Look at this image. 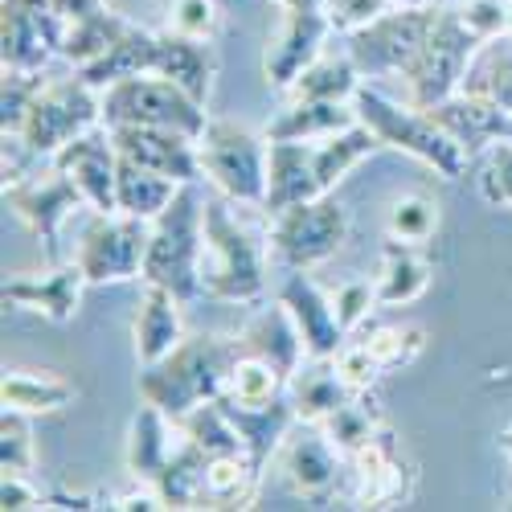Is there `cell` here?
<instances>
[{"mask_svg": "<svg viewBox=\"0 0 512 512\" xmlns=\"http://www.w3.org/2000/svg\"><path fill=\"white\" fill-rule=\"evenodd\" d=\"M242 340L226 336H185L181 345L156 365H140V402L160 406L173 422H181L201 402L222 394L234 361L242 357Z\"/></svg>", "mask_w": 512, "mask_h": 512, "instance_id": "obj_1", "label": "cell"}, {"mask_svg": "<svg viewBox=\"0 0 512 512\" xmlns=\"http://www.w3.org/2000/svg\"><path fill=\"white\" fill-rule=\"evenodd\" d=\"M435 9H390L386 17H377L373 25L349 33V58L361 70V78H390L402 74L410 66V58L418 54V46L431 33Z\"/></svg>", "mask_w": 512, "mask_h": 512, "instance_id": "obj_12", "label": "cell"}, {"mask_svg": "<svg viewBox=\"0 0 512 512\" xmlns=\"http://www.w3.org/2000/svg\"><path fill=\"white\" fill-rule=\"evenodd\" d=\"M0 402H5V410H21V414H58L74 402V386L58 373L9 369L5 381H0Z\"/></svg>", "mask_w": 512, "mask_h": 512, "instance_id": "obj_34", "label": "cell"}, {"mask_svg": "<svg viewBox=\"0 0 512 512\" xmlns=\"http://www.w3.org/2000/svg\"><path fill=\"white\" fill-rule=\"evenodd\" d=\"M353 123H361L353 103L291 99V103L263 127V136H267V144H279V140L316 144V140H328V136H336V132H345V127H353Z\"/></svg>", "mask_w": 512, "mask_h": 512, "instance_id": "obj_26", "label": "cell"}, {"mask_svg": "<svg viewBox=\"0 0 512 512\" xmlns=\"http://www.w3.org/2000/svg\"><path fill=\"white\" fill-rule=\"evenodd\" d=\"M5 205L41 238L46 259L62 263V226L70 213L82 209L87 201H82L78 185L62 168H50V173H25L17 181H5Z\"/></svg>", "mask_w": 512, "mask_h": 512, "instance_id": "obj_13", "label": "cell"}, {"mask_svg": "<svg viewBox=\"0 0 512 512\" xmlns=\"http://www.w3.org/2000/svg\"><path fill=\"white\" fill-rule=\"evenodd\" d=\"M103 123V91H95L87 78H58V82H41V91L21 123V132L9 136L21 144V152L37 156H58L74 136L91 132Z\"/></svg>", "mask_w": 512, "mask_h": 512, "instance_id": "obj_6", "label": "cell"}, {"mask_svg": "<svg viewBox=\"0 0 512 512\" xmlns=\"http://www.w3.org/2000/svg\"><path fill=\"white\" fill-rule=\"evenodd\" d=\"M508 33H512V17H508Z\"/></svg>", "mask_w": 512, "mask_h": 512, "instance_id": "obj_60", "label": "cell"}, {"mask_svg": "<svg viewBox=\"0 0 512 512\" xmlns=\"http://www.w3.org/2000/svg\"><path fill=\"white\" fill-rule=\"evenodd\" d=\"M377 148H381V140L369 132L365 123H353V127H345V132H336V136H328V140H316V144H312V164H316L320 189L332 193V189L345 181L361 160H369Z\"/></svg>", "mask_w": 512, "mask_h": 512, "instance_id": "obj_36", "label": "cell"}, {"mask_svg": "<svg viewBox=\"0 0 512 512\" xmlns=\"http://www.w3.org/2000/svg\"><path fill=\"white\" fill-rule=\"evenodd\" d=\"M238 340H242V349H246L250 357L271 361L287 381L295 377V369L308 361L304 336H300V328H295L291 312H287L279 300H275V304H263L259 312H254V316L242 324Z\"/></svg>", "mask_w": 512, "mask_h": 512, "instance_id": "obj_22", "label": "cell"}, {"mask_svg": "<svg viewBox=\"0 0 512 512\" xmlns=\"http://www.w3.org/2000/svg\"><path fill=\"white\" fill-rule=\"evenodd\" d=\"M218 406L226 410V418L234 422V431L246 447V455L267 467V459L283 447L287 431L295 426V410H291V398H275V402H259V406H246V402H230V398H218Z\"/></svg>", "mask_w": 512, "mask_h": 512, "instance_id": "obj_28", "label": "cell"}, {"mask_svg": "<svg viewBox=\"0 0 512 512\" xmlns=\"http://www.w3.org/2000/svg\"><path fill=\"white\" fill-rule=\"evenodd\" d=\"M181 435L189 443H197L205 455H230V451H246L238 431H234V422L226 418V410L218 406V398L213 402H201L197 410H189L181 422Z\"/></svg>", "mask_w": 512, "mask_h": 512, "instance_id": "obj_42", "label": "cell"}, {"mask_svg": "<svg viewBox=\"0 0 512 512\" xmlns=\"http://www.w3.org/2000/svg\"><path fill=\"white\" fill-rule=\"evenodd\" d=\"M435 230H439V205L435 201H426L418 193H406V197L390 201V209H386V234L390 238L422 246L426 238H435Z\"/></svg>", "mask_w": 512, "mask_h": 512, "instance_id": "obj_44", "label": "cell"}, {"mask_svg": "<svg viewBox=\"0 0 512 512\" xmlns=\"http://www.w3.org/2000/svg\"><path fill=\"white\" fill-rule=\"evenodd\" d=\"M132 25V21H123L119 13H111V9H99V13H91V17H82V21H74V25H66V37H62V58L74 66V70H87V66H95L115 41H119V33Z\"/></svg>", "mask_w": 512, "mask_h": 512, "instance_id": "obj_38", "label": "cell"}, {"mask_svg": "<svg viewBox=\"0 0 512 512\" xmlns=\"http://www.w3.org/2000/svg\"><path fill=\"white\" fill-rule=\"evenodd\" d=\"M41 82H46L41 74L5 70V87H0V132H5V140L21 132V123H25L29 107L37 99V91H41Z\"/></svg>", "mask_w": 512, "mask_h": 512, "instance_id": "obj_47", "label": "cell"}, {"mask_svg": "<svg viewBox=\"0 0 512 512\" xmlns=\"http://www.w3.org/2000/svg\"><path fill=\"white\" fill-rule=\"evenodd\" d=\"M349 238V209L332 193L300 201L271 218V254L287 271H312L328 263Z\"/></svg>", "mask_w": 512, "mask_h": 512, "instance_id": "obj_9", "label": "cell"}, {"mask_svg": "<svg viewBox=\"0 0 512 512\" xmlns=\"http://www.w3.org/2000/svg\"><path fill=\"white\" fill-rule=\"evenodd\" d=\"M394 5L390 0H332L328 5V21L336 33H357L365 25H373L377 17H386Z\"/></svg>", "mask_w": 512, "mask_h": 512, "instance_id": "obj_51", "label": "cell"}, {"mask_svg": "<svg viewBox=\"0 0 512 512\" xmlns=\"http://www.w3.org/2000/svg\"><path fill=\"white\" fill-rule=\"evenodd\" d=\"M336 369L345 373V381L357 394H369L377 386V377H381V365L369 357V349L361 345V340H345V349L336 353Z\"/></svg>", "mask_w": 512, "mask_h": 512, "instance_id": "obj_52", "label": "cell"}, {"mask_svg": "<svg viewBox=\"0 0 512 512\" xmlns=\"http://www.w3.org/2000/svg\"><path fill=\"white\" fill-rule=\"evenodd\" d=\"M349 467V500L357 508H394L410 500L414 488V467L406 463L398 439L381 426L373 443H365L357 455L345 459Z\"/></svg>", "mask_w": 512, "mask_h": 512, "instance_id": "obj_14", "label": "cell"}, {"mask_svg": "<svg viewBox=\"0 0 512 512\" xmlns=\"http://www.w3.org/2000/svg\"><path fill=\"white\" fill-rule=\"evenodd\" d=\"M54 9H58V17H62L66 25H74V21H82V17L107 9V0H54Z\"/></svg>", "mask_w": 512, "mask_h": 512, "instance_id": "obj_55", "label": "cell"}, {"mask_svg": "<svg viewBox=\"0 0 512 512\" xmlns=\"http://www.w3.org/2000/svg\"><path fill=\"white\" fill-rule=\"evenodd\" d=\"M271 5H279V9H328L332 0H271Z\"/></svg>", "mask_w": 512, "mask_h": 512, "instance_id": "obj_57", "label": "cell"}, {"mask_svg": "<svg viewBox=\"0 0 512 512\" xmlns=\"http://www.w3.org/2000/svg\"><path fill=\"white\" fill-rule=\"evenodd\" d=\"M156 62H160V33L140 29V25H127V29L119 33V41H115V46H111L95 66L74 70V74H82L95 91H103V87H111V82H119V78L156 74Z\"/></svg>", "mask_w": 512, "mask_h": 512, "instance_id": "obj_29", "label": "cell"}, {"mask_svg": "<svg viewBox=\"0 0 512 512\" xmlns=\"http://www.w3.org/2000/svg\"><path fill=\"white\" fill-rule=\"evenodd\" d=\"M107 508H115V512H156V508H168V504L160 500V492H156L152 484H140L136 492L111 496V500H107Z\"/></svg>", "mask_w": 512, "mask_h": 512, "instance_id": "obj_54", "label": "cell"}, {"mask_svg": "<svg viewBox=\"0 0 512 512\" xmlns=\"http://www.w3.org/2000/svg\"><path fill=\"white\" fill-rule=\"evenodd\" d=\"M361 91V70L353 66L349 54L328 58L320 54L287 91L291 99H332V103H353V95Z\"/></svg>", "mask_w": 512, "mask_h": 512, "instance_id": "obj_39", "label": "cell"}, {"mask_svg": "<svg viewBox=\"0 0 512 512\" xmlns=\"http://www.w3.org/2000/svg\"><path fill=\"white\" fill-rule=\"evenodd\" d=\"M46 508H99L91 496H82V492H62V488H54V492H46Z\"/></svg>", "mask_w": 512, "mask_h": 512, "instance_id": "obj_56", "label": "cell"}, {"mask_svg": "<svg viewBox=\"0 0 512 512\" xmlns=\"http://www.w3.org/2000/svg\"><path fill=\"white\" fill-rule=\"evenodd\" d=\"M451 5H459V0H451Z\"/></svg>", "mask_w": 512, "mask_h": 512, "instance_id": "obj_61", "label": "cell"}, {"mask_svg": "<svg viewBox=\"0 0 512 512\" xmlns=\"http://www.w3.org/2000/svg\"><path fill=\"white\" fill-rule=\"evenodd\" d=\"M267 152H271L267 136H254L250 127H242L234 119H209L205 136H201L205 177L234 205L263 209V201H267Z\"/></svg>", "mask_w": 512, "mask_h": 512, "instance_id": "obj_7", "label": "cell"}, {"mask_svg": "<svg viewBox=\"0 0 512 512\" xmlns=\"http://www.w3.org/2000/svg\"><path fill=\"white\" fill-rule=\"evenodd\" d=\"M230 205V197L205 201V295L226 304H259L267 295V259Z\"/></svg>", "mask_w": 512, "mask_h": 512, "instance_id": "obj_3", "label": "cell"}, {"mask_svg": "<svg viewBox=\"0 0 512 512\" xmlns=\"http://www.w3.org/2000/svg\"><path fill=\"white\" fill-rule=\"evenodd\" d=\"M0 508H5V512L46 508V492L33 484L29 472H5V480H0Z\"/></svg>", "mask_w": 512, "mask_h": 512, "instance_id": "obj_53", "label": "cell"}, {"mask_svg": "<svg viewBox=\"0 0 512 512\" xmlns=\"http://www.w3.org/2000/svg\"><path fill=\"white\" fill-rule=\"evenodd\" d=\"M115 148L123 160H136L160 177H173L177 185H197L205 177L201 164V140L168 132V127H140V123H123V127H107Z\"/></svg>", "mask_w": 512, "mask_h": 512, "instance_id": "obj_16", "label": "cell"}, {"mask_svg": "<svg viewBox=\"0 0 512 512\" xmlns=\"http://www.w3.org/2000/svg\"><path fill=\"white\" fill-rule=\"evenodd\" d=\"M181 443V426L168 418L160 406L144 402L132 418V426H127V447H123V463L127 472H132L136 484H156L164 463L173 459Z\"/></svg>", "mask_w": 512, "mask_h": 512, "instance_id": "obj_23", "label": "cell"}, {"mask_svg": "<svg viewBox=\"0 0 512 512\" xmlns=\"http://www.w3.org/2000/svg\"><path fill=\"white\" fill-rule=\"evenodd\" d=\"M144 300H140V312H136V357L140 365H156L173 353L181 340H185V320H181V308L185 300H177L168 287H156V283H144Z\"/></svg>", "mask_w": 512, "mask_h": 512, "instance_id": "obj_27", "label": "cell"}, {"mask_svg": "<svg viewBox=\"0 0 512 512\" xmlns=\"http://www.w3.org/2000/svg\"><path fill=\"white\" fill-rule=\"evenodd\" d=\"M287 398L300 422H324L328 414H336L345 402L357 398V390L345 381V373L336 369V357H308L295 377L287 381Z\"/></svg>", "mask_w": 512, "mask_h": 512, "instance_id": "obj_25", "label": "cell"}, {"mask_svg": "<svg viewBox=\"0 0 512 512\" xmlns=\"http://www.w3.org/2000/svg\"><path fill=\"white\" fill-rule=\"evenodd\" d=\"M332 308L340 316V324H345V332L361 328L369 320V312L377 308V283L369 279H349V283H340L332 291Z\"/></svg>", "mask_w": 512, "mask_h": 512, "instance_id": "obj_50", "label": "cell"}, {"mask_svg": "<svg viewBox=\"0 0 512 512\" xmlns=\"http://www.w3.org/2000/svg\"><path fill=\"white\" fill-rule=\"evenodd\" d=\"M54 168L78 185L82 201L95 213H119V201H115V177H119V148L111 140V132L99 123L91 132L74 136L58 156H54Z\"/></svg>", "mask_w": 512, "mask_h": 512, "instance_id": "obj_18", "label": "cell"}, {"mask_svg": "<svg viewBox=\"0 0 512 512\" xmlns=\"http://www.w3.org/2000/svg\"><path fill=\"white\" fill-rule=\"evenodd\" d=\"M459 21L467 25L476 41H492L500 33H508V17H512V0H459L455 5Z\"/></svg>", "mask_w": 512, "mask_h": 512, "instance_id": "obj_49", "label": "cell"}, {"mask_svg": "<svg viewBox=\"0 0 512 512\" xmlns=\"http://www.w3.org/2000/svg\"><path fill=\"white\" fill-rule=\"evenodd\" d=\"M500 451H504V455H508V463H512V422L500 431Z\"/></svg>", "mask_w": 512, "mask_h": 512, "instance_id": "obj_59", "label": "cell"}, {"mask_svg": "<svg viewBox=\"0 0 512 512\" xmlns=\"http://www.w3.org/2000/svg\"><path fill=\"white\" fill-rule=\"evenodd\" d=\"M431 115L439 119L443 132L463 148V156H484L492 144L500 140H512V115L480 95H467V91H455L451 99H443L439 107H431Z\"/></svg>", "mask_w": 512, "mask_h": 512, "instance_id": "obj_21", "label": "cell"}, {"mask_svg": "<svg viewBox=\"0 0 512 512\" xmlns=\"http://www.w3.org/2000/svg\"><path fill=\"white\" fill-rule=\"evenodd\" d=\"M279 304L291 312L295 328H300L308 357H336L345 349L349 332L332 308V295H324L308 271H287V279L279 283Z\"/></svg>", "mask_w": 512, "mask_h": 512, "instance_id": "obj_19", "label": "cell"}, {"mask_svg": "<svg viewBox=\"0 0 512 512\" xmlns=\"http://www.w3.org/2000/svg\"><path fill=\"white\" fill-rule=\"evenodd\" d=\"M361 345L381 365V373H394V369H406L426 349V332L418 324H377L361 336Z\"/></svg>", "mask_w": 512, "mask_h": 512, "instance_id": "obj_41", "label": "cell"}, {"mask_svg": "<svg viewBox=\"0 0 512 512\" xmlns=\"http://www.w3.org/2000/svg\"><path fill=\"white\" fill-rule=\"evenodd\" d=\"M390 5H394V9H431L435 0H390Z\"/></svg>", "mask_w": 512, "mask_h": 512, "instance_id": "obj_58", "label": "cell"}, {"mask_svg": "<svg viewBox=\"0 0 512 512\" xmlns=\"http://www.w3.org/2000/svg\"><path fill=\"white\" fill-rule=\"evenodd\" d=\"M353 107H357V119L381 140V148H394V152H406V156L422 160L426 168H435L443 181L463 177L467 156L443 132L431 111H422L414 103H398L390 95H381L377 87H365V82H361V91L353 95Z\"/></svg>", "mask_w": 512, "mask_h": 512, "instance_id": "obj_4", "label": "cell"}, {"mask_svg": "<svg viewBox=\"0 0 512 512\" xmlns=\"http://www.w3.org/2000/svg\"><path fill=\"white\" fill-rule=\"evenodd\" d=\"M144 283L168 287L185 304L205 295V201L197 197V185H181L152 222Z\"/></svg>", "mask_w": 512, "mask_h": 512, "instance_id": "obj_2", "label": "cell"}, {"mask_svg": "<svg viewBox=\"0 0 512 512\" xmlns=\"http://www.w3.org/2000/svg\"><path fill=\"white\" fill-rule=\"evenodd\" d=\"M152 222L132 218V213H95L74 246V263L82 267L91 287L144 279V254H148Z\"/></svg>", "mask_w": 512, "mask_h": 512, "instance_id": "obj_10", "label": "cell"}, {"mask_svg": "<svg viewBox=\"0 0 512 512\" xmlns=\"http://www.w3.org/2000/svg\"><path fill=\"white\" fill-rule=\"evenodd\" d=\"M164 29L181 33V37H193V41H213L218 29H222L218 0H168Z\"/></svg>", "mask_w": 512, "mask_h": 512, "instance_id": "obj_46", "label": "cell"}, {"mask_svg": "<svg viewBox=\"0 0 512 512\" xmlns=\"http://www.w3.org/2000/svg\"><path fill=\"white\" fill-rule=\"evenodd\" d=\"M320 431L328 435V443L340 451V455H357L365 443H373V435L381 431V418L361 402V394L353 398V402H345L336 414H328L324 422H320Z\"/></svg>", "mask_w": 512, "mask_h": 512, "instance_id": "obj_43", "label": "cell"}, {"mask_svg": "<svg viewBox=\"0 0 512 512\" xmlns=\"http://www.w3.org/2000/svg\"><path fill=\"white\" fill-rule=\"evenodd\" d=\"M431 287V263L418 254V246L390 238L381 250V275H377V304L381 308H406Z\"/></svg>", "mask_w": 512, "mask_h": 512, "instance_id": "obj_30", "label": "cell"}, {"mask_svg": "<svg viewBox=\"0 0 512 512\" xmlns=\"http://www.w3.org/2000/svg\"><path fill=\"white\" fill-rule=\"evenodd\" d=\"M0 467L5 472H29L37 467V443H33V414L5 410L0 414Z\"/></svg>", "mask_w": 512, "mask_h": 512, "instance_id": "obj_45", "label": "cell"}, {"mask_svg": "<svg viewBox=\"0 0 512 512\" xmlns=\"http://www.w3.org/2000/svg\"><path fill=\"white\" fill-rule=\"evenodd\" d=\"M82 287H87V275L82 267L70 259L62 263H50L46 271L37 275H9L0 295H5V304H17L25 312H37L54 324H70L78 316V304H82Z\"/></svg>", "mask_w": 512, "mask_h": 512, "instance_id": "obj_20", "label": "cell"}, {"mask_svg": "<svg viewBox=\"0 0 512 512\" xmlns=\"http://www.w3.org/2000/svg\"><path fill=\"white\" fill-rule=\"evenodd\" d=\"M205 463L209 455L181 435L173 459L164 463L160 480L152 484L168 508H205Z\"/></svg>", "mask_w": 512, "mask_h": 512, "instance_id": "obj_37", "label": "cell"}, {"mask_svg": "<svg viewBox=\"0 0 512 512\" xmlns=\"http://www.w3.org/2000/svg\"><path fill=\"white\" fill-rule=\"evenodd\" d=\"M66 21L54 0H0V62L5 70L41 74L62 58Z\"/></svg>", "mask_w": 512, "mask_h": 512, "instance_id": "obj_11", "label": "cell"}, {"mask_svg": "<svg viewBox=\"0 0 512 512\" xmlns=\"http://www.w3.org/2000/svg\"><path fill=\"white\" fill-rule=\"evenodd\" d=\"M324 197L320 177H316V164H312V144H295V140H279L267 152V201L263 209L283 213L300 201Z\"/></svg>", "mask_w": 512, "mask_h": 512, "instance_id": "obj_24", "label": "cell"}, {"mask_svg": "<svg viewBox=\"0 0 512 512\" xmlns=\"http://www.w3.org/2000/svg\"><path fill=\"white\" fill-rule=\"evenodd\" d=\"M156 74L173 78L177 87H185L197 103H209V87H213V46L209 41H193L181 33H160V62Z\"/></svg>", "mask_w": 512, "mask_h": 512, "instance_id": "obj_31", "label": "cell"}, {"mask_svg": "<svg viewBox=\"0 0 512 512\" xmlns=\"http://www.w3.org/2000/svg\"><path fill=\"white\" fill-rule=\"evenodd\" d=\"M467 95H480L512 115V33H500L492 41H480L472 62H467L463 87Z\"/></svg>", "mask_w": 512, "mask_h": 512, "instance_id": "obj_32", "label": "cell"}, {"mask_svg": "<svg viewBox=\"0 0 512 512\" xmlns=\"http://www.w3.org/2000/svg\"><path fill=\"white\" fill-rule=\"evenodd\" d=\"M480 193L488 205H512V140H500L480 160Z\"/></svg>", "mask_w": 512, "mask_h": 512, "instance_id": "obj_48", "label": "cell"}, {"mask_svg": "<svg viewBox=\"0 0 512 512\" xmlns=\"http://www.w3.org/2000/svg\"><path fill=\"white\" fill-rule=\"evenodd\" d=\"M218 398H230V402H246V406H259V402H275V398H287V377L263 361V357H250L242 353L226 377V386Z\"/></svg>", "mask_w": 512, "mask_h": 512, "instance_id": "obj_40", "label": "cell"}, {"mask_svg": "<svg viewBox=\"0 0 512 512\" xmlns=\"http://www.w3.org/2000/svg\"><path fill=\"white\" fill-rule=\"evenodd\" d=\"M123 123L168 127V132L201 140L209 127V115H205V103H197L173 78L132 74V78H119L111 87H103V127H123Z\"/></svg>", "mask_w": 512, "mask_h": 512, "instance_id": "obj_5", "label": "cell"}, {"mask_svg": "<svg viewBox=\"0 0 512 512\" xmlns=\"http://www.w3.org/2000/svg\"><path fill=\"white\" fill-rule=\"evenodd\" d=\"M328 33H332L328 9H283V25L263 54V74L275 91L287 95L295 87V78L324 54Z\"/></svg>", "mask_w": 512, "mask_h": 512, "instance_id": "obj_17", "label": "cell"}, {"mask_svg": "<svg viewBox=\"0 0 512 512\" xmlns=\"http://www.w3.org/2000/svg\"><path fill=\"white\" fill-rule=\"evenodd\" d=\"M480 41L467 33V25L459 21L455 5L447 9H435V21H431V33L418 46V54L410 58V66L402 70L406 78V91H410V103L431 111L439 107L443 99H451L459 87H463V74H467V62H472Z\"/></svg>", "mask_w": 512, "mask_h": 512, "instance_id": "obj_8", "label": "cell"}, {"mask_svg": "<svg viewBox=\"0 0 512 512\" xmlns=\"http://www.w3.org/2000/svg\"><path fill=\"white\" fill-rule=\"evenodd\" d=\"M177 189H181V185H177L173 177H160V173H152V168L119 156V177H115L119 213H132V218L156 222L160 213L168 209V201L177 197Z\"/></svg>", "mask_w": 512, "mask_h": 512, "instance_id": "obj_35", "label": "cell"}, {"mask_svg": "<svg viewBox=\"0 0 512 512\" xmlns=\"http://www.w3.org/2000/svg\"><path fill=\"white\" fill-rule=\"evenodd\" d=\"M279 451H283V476H287L291 492L312 500V504L332 500L336 488H340V476L349 472L345 455H340L328 443V435L320 431L316 422H300V418H295V426L287 431V439H283Z\"/></svg>", "mask_w": 512, "mask_h": 512, "instance_id": "obj_15", "label": "cell"}, {"mask_svg": "<svg viewBox=\"0 0 512 512\" xmlns=\"http://www.w3.org/2000/svg\"><path fill=\"white\" fill-rule=\"evenodd\" d=\"M263 467L246 451L209 455L205 463V508H250L259 492Z\"/></svg>", "mask_w": 512, "mask_h": 512, "instance_id": "obj_33", "label": "cell"}]
</instances>
